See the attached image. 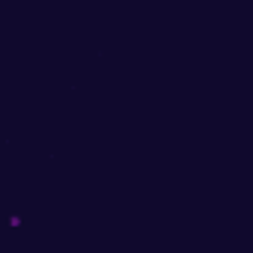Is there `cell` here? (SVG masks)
<instances>
[{
    "label": "cell",
    "mask_w": 253,
    "mask_h": 253,
    "mask_svg": "<svg viewBox=\"0 0 253 253\" xmlns=\"http://www.w3.org/2000/svg\"><path fill=\"white\" fill-rule=\"evenodd\" d=\"M6 223H9L12 229H18V226H21L24 220H21V214H9V217H6Z\"/></svg>",
    "instance_id": "obj_1"
}]
</instances>
